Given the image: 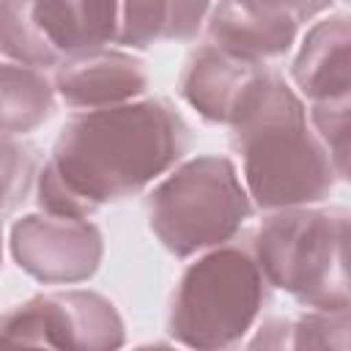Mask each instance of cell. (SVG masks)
<instances>
[{
	"mask_svg": "<svg viewBox=\"0 0 351 351\" xmlns=\"http://www.w3.org/2000/svg\"><path fill=\"white\" fill-rule=\"evenodd\" d=\"M16 266L44 285H74L96 274L104 258L101 230L85 217L25 214L11 228Z\"/></svg>",
	"mask_w": 351,
	"mask_h": 351,
	"instance_id": "cell-7",
	"label": "cell"
},
{
	"mask_svg": "<svg viewBox=\"0 0 351 351\" xmlns=\"http://www.w3.org/2000/svg\"><path fill=\"white\" fill-rule=\"evenodd\" d=\"M33 16L60 58L107 47L118 36V0H33Z\"/></svg>",
	"mask_w": 351,
	"mask_h": 351,
	"instance_id": "cell-12",
	"label": "cell"
},
{
	"mask_svg": "<svg viewBox=\"0 0 351 351\" xmlns=\"http://www.w3.org/2000/svg\"><path fill=\"white\" fill-rule=\"evenodd\" d=\"M348 310H315L299 318H269L258 329L252 348H348Z\"/></svg>",
	"mask_w": 351,
	"mask_h": 351,
	"instance_id": "cell-15",
	"label": "cell"
},
{
	"mask_svg": "<svg viewBox=\"0 0 351 351\" xmlns=\"http://www.w3.org/2000/svg\"><path fill=\"white\" fill-rule=\"evenodd\" d=\"M38 156L30 143L0 134V214L14 211L36 186Z\"/></svg>",
	"mask_w": 351,
	"mask_h": 351,
	"instance_id": "cell-17",
	"label": "cell"
},
{
	"mask_svg": "<svg viewBox=\"0 0 351 351\" xmlns=\"http://www.w3.org/2000/svg\"><path fill=\"white\" fill-rule=\"evenodd\" d=\"M261 69L263 63L236 58L208 41L186 58L178 77V93L200 118L211 123H230Z\"/></svg>",
	"mask_w": 351,
	"mask_h": 351,
	"instance_id": "cell-10",
	"label": "cell"
},
{
	"mask_svg": "<svg viewBox=\"0 0 351 351\" xmlns=\"http://www.w3.org/2000/svg\"><path fill=\"white\" fill-rule=\"evenodd\" d=\"M266 288L269 282L252 250L230 241L203 250L178 277L167 332L186 348H230L258 321Z\"/></svg>",
	"mask_w": 351,
	"mask_h": 351,
	"instance_id": "cell-4",
	"label": "cell"
},
{
	"mask_svg": "<svg viewBox=\"0 0 351 351\" xmlns=\"http://www.w3.org/2000/svg\"><path fill=\"white\" fill-rule=\"evenodd\" d=\"M348 107H351V99L337 96V99L310 101V110H307V121L315 137L329 151L337 178L348 176Z\"/></svg>",
	"mask_w": 351,
	"mask_h": 351,
	"instance_id": "cell-18",
	"label": "cell"
},
{
	"mask_svg": "<svg viewBox=\"0 0 351 351\" xmlns=\"http://www.w3.org/2000/svg\"><path fill=\"white\" fill-rule=\"evenodd\" d=\"M0 258H3V230H0Z\"/></svg>",
	"mask_w": 351,
	"mask_h": 351,
	"instance_id": "cell-20",
	"label": "cell"
},
{
	"mask_svg": "<svg viewBox=\"0 0 351 351\" xmlns=\"http://www.w3.org/2000/svg\"><path fill=\"white\" fill-rule=\"evenodd\" d=\"M269 3H274L277 8L291 14L296 22H307V19H315L318 14L329 11L335 0H269Z\"/></svg>",
	"mask_w": 351,
	"mask_h": 351,
	"instance_id": "cell-19",
	"label": "cell"
},
{
	"mask_svg": "<svg viewBox=\"0 0 351 351\" xmlns=\"http://www.w3.org/2000/svg\"><path fill=\"white\" fill-rule=\"evenodd\" d=\"M346 250L348 211L318 203L269 211L252 239L266 282L315 310H348Z\"/></svg>",
	"mask_w": 351,
	"mask_h": 351,
	"instance_id": "cell-3",
	"label": "cell"
},
{
	"mask_svg": "<svg viewBox=\"0 0 351 351\" xmlns=\"http://www.w3.org/2000/svg\"><path fill=\"white\" fill-rule=\"evenodd\" d=\"M0 52L33 69H52L63 60L36 25L33 0H0Z\"/></svg>",
	"mask_w": 351,
	"mask_h": 351,
	"instance_id": "cell-16",
	"label": "cell"
},
{
	"mask_svg": "<svg viewBox=\"0 0 351 351\" xmlns=\"http://www.w3.org/2000/svg\"><path fill=\"white\" fill-rule=\"evenodd\" d=\"M296 30L299 22L269 0H217L206 16L208 41L252 63L285 55Z\"/></svg>",
	"mask_w": 351,
	"mask_h": 351,
	"instance_id": "cell-9",
	"label": "cell"
},
{
	"mask_svg": "<svg viewBox=\"0 0 351 351\" xmlns=\"http://www.w3.org/2000/svg\"><path fill=\"white\" fill-rule=\"evenodd\" d=\"M214 0H118L115 44L148 49L156 41H189L206 25Z\"/></svg>",
	"mask_w": 351,
	"mask_h": 351,
	"instance_id": "cell-13",
	"label": "cell"
},
{
	"mask_svg": "<svg viewBox=\"0 0 351 351\" xmlns=\"http://www.w3.org/2000/svg\"><path fill=\"white\" fill-rule=\"evenodd\" d=\"M348 44L351 30L346 14L326 16L307 30L291 66V77L304 99L324 101L351 93Z\"/></svg>",
	"mask_w": 351,
	"mask_h": 351,
	"instance_id": "cell-11",
	"label": "cell"
},
{
	"mask_svg": "<svg viewBox=\"0 0 351 351\" xmlns=\"http://www.w3.org/2000/svg\"><path fill=\"white\" fill-rule=\"evenodd\" d=\"M52 88L74 110H101L140 99L148 88V71L132 52L96 47L63 58L55 66Z\"/></svg>",
	"mask_w": 351,
	"mask_h": 351,
	"instance_id": "cell-8",
	"label": "cell"
},
{
	"mask_svg": "<svg viewBox=\"0 0 351 351\" xmlns=\"http://www.w3.org/2000/svg\"><path fill=\"white\" fill-rule=\"evenodd\" d=\"M228 126L252 206L277 211L332 195L337 170L329 151L315 137L302 96L277 71H258Z\"/></svg>",
	"mask_w": 351,
	"mask_h": 351,
	"instance_id": "cell-2",
	"label": "cell"
},
{
	"mask_svg": "<svg viewBox=\"0 0 351 351\" xmlns=\"http://www.w3.org/2000/svg\"><path fill=\"white\" fill-rule=\"evenodd\" d=\"M55 101V88L41 69L0 63V134H25L41 126Z\"/></svg>",
	"mask_w": 351,
	"mask_h": 351,
	"instance_id": "cell-14",
	"label": "cell"
},
{
	"mask_svg": "<svg viewBox=\"0 0 351 351\" xmlns=\"http://www.w3.org/2000/svg\"><path fill=\"white\" fill-rule=\"evenodd\" d=\"M186 123L165 99L82 110L58 134L36 176L38 211L90 217L165 176L186 148Z\"/></svg>",
	"mask_w": 351,
	"mask_h": 351,
	"instance_id": "cell-1",
	"label": "cell"
},
{
	"mask_svg": "<svg viewBox=\"0 0 351 351\" xmlns=\"http://www.w3.org/2000/svg\"><path fill=\"white\" fill-rule=\"evenodd\" d=\"M123 318L96 291H52L0 315V346L110 351L123 346Z\"/></svg>",
	"mask_w": 351,
	"mask_h": 351,
	"instance_id": "cell-6",
	"label": "cell"
},
{
	"mask_svg": "<svg viewBox=\"0 0 351 351\" xmlns=\"http://www.w3.org/2000/svg\"><path fill=\"white\" fill-rule=\"evenodd\" d=\"M148 228L176 258L230 241L252 214V200L228 156H195L162 178L145 203Z\"/></svg>",
	"mask_w": 351,
	"mask_h": 351,
	"instance_id": "cell-5",
	"label": "cell"
}]
</instances>
